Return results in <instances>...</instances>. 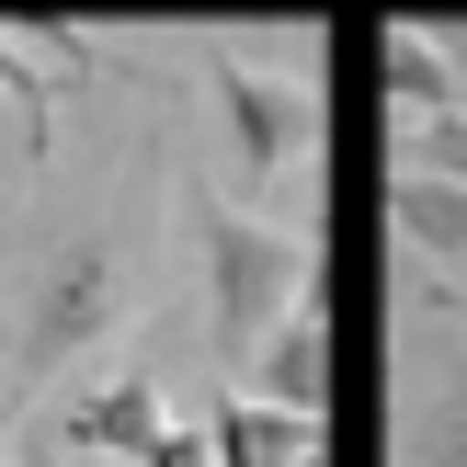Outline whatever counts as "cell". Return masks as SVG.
Listing matches in <instances>:
<instances>
[{"label":"cell","mask_w":467,"mask_h":467,"mask_svg":"<svg viewBox=\"0 0 467 467\" xmlns=\"http://www.w3.org/2000/svg\"><path fill=\"white\" fill-rule=\"evenodd\" d=\"M182 228H194V263H205V331H217V365L240 377V365L308 308V240L240 217V205L205 194V182L182 194Z\"/></svg>","instance_id":"cell-1"},{"label":"cell","mask_w":467,"mask_h":467,"mask_svg":"<svg viewBox=\"0 0 467 467\" xmlns=\"http://www.w3.org/2000/svg\"><path fill=\"white\" fill-rule=\"evenodd\" d=\"M114 331H126V263H114V240H46L23 263V308H12V388L35 400L46 377L103 354Z\"/></svg>","instance_id":"cell-2"},{"label":"cell","mask_w":467,"mask_h":467,"mask_svg":"<svg viewBox=\"0 0 467 467\" xmlns=\"http://www.w3.org/2000/svg\"><path fill=\"white\" fill-rule=\"evenodd\" d=\"M205 91H217V126H228V149H240V171L251 182H274V171H296L308 160V137H319V114H308V91L296 80H274V68H251V57H205Z\"/></svg>","instance_id":"cell-3"},{"label":"cell","mask_w":467,"mask_h":467,"mask_svg":"<svg viewBox=\"0 0 467 467\" xmlns=\"http://www.w3.org/2000/svg\"><path fill=\"white\" fill-rule=\"evenodd\" d=\"M240 388H251V400H274V410H296V422H319V410H331V308L308 296V308H296L285 331L240 365Z\"/></svg>","instance_id":"cell-4"},{"label":"cell","mask_w":467,"mask_h":467,"mask_svg":"<svg viewBox=\"0 0 467 467\" xmlns=\"http://www.w3.org/2000/svg\"><path fill=\"white\" fill-rule=\"evenodd\" d=\"M160 422H171V410H160V377H103L91 400L57 410V445H68V456H114V467H137V456L160 445Z\"/></svg>","instance_id":"cell-5"},{"label":"cell","mask_w":467,"mask_h":467,"mask_svg":"<svg viewBox=\"0 0 467 467\" xmlns=\"http://www.w3.org/2000/svg\"><path fill=\"white\" fill-rule=\"evenodd\" d=\"M388 240L410 263H433L456 285L467 274V182H433V171H388Z\"/></svg>","instance_id":"cell-6"},{"label":"cell","mask_w":467,"mask_h":467,"mask_svg":"<svg viewBox=\"0 0 467 467\" xmlns=\"http://www.w3.org/2000/svg\"><path fill=\"white\" fill-rule=\"evenodd\" d=\"M205 445H217V467H319V422H296V410L228 388V400L205 410Z\"/></svg>","instance_id":"cell-7"},{"label":"cell","mask_w":467,"mask_h":467,"mask_svg":"<svg viewBox=\"0 0 467 467\" xmlns=\"http://www.w3.org/2000/svg\"><path fill=\"white\" fill-rule=\"evenodd\" d=\"M377 68H388V103H400V126H433V114H456V68H445V35L400 23V35L377 46Z\"/></svg>","instance_id":"cell-8"},{"label":"cell","mask_w":467,"mask_h":467,"mask_svg":"<svg viewBox=\"0 0 467 467\" xmlns=\"http://www.w3.org/2000/svg\"><path fill=\"white\" fill-rule=\"evenodd\" d=\"M400 467H467V365L400 400Z\"/></svg>","instance_id":"cell-9"},{"label":"cell","mask_w":467,"mask_h":467,"mask_svg":"<svg viewBox=\"0 0 467 467\" xmlns=\"http://www.w3.org/2000/svg\"><path fill=\"white\" fill-rule=\"evenodd\" d=\"M388 171H433V182H467V114H433V126H400Z\"/></svg>","instance_id":"cell-10"},{"label":"cell","mask_w":467,"mask_h":467,"mask_svg":"<svg viewBox=\"0 0 467 467\" xmlns=\"http://www.w3.org/2000/svg\"><path fill=\"white\" fill-rule=\"evenodd\" d=\"M0 35H12L23 57H57L68 80H80V68H91V35H80V23H68V12H0Z\"/></svg>","instance_id":"cell-11"},{"label":"cell","mask_w":467,"mask_h":467,"mask_svg":"<svg viewBox=\"0 0 467 467\" xmlns=\"http://www.w3.org/2000/svg\"><path fill=\"white\" fill-rule=\"evenodd\" d=\"M137 467H217V445H205V422H160V445Z\"/></svg>","instance_id":"cell-12"},{"label":"cell","mask_w":467,"mask_h":467,"mask_svg":"<svg viewBox=\"0 0 467 467\" xmlns=\"http://www.w3.org/2000/svg\"><path fill=\"white\" fill-rule=\"evenodd\" d=\"M445 68H456V114H467V23L445 35Z\"/></svg>","instance_id":"cell-13"},{"label":"cell","mask_w":467,"mask_h":467,"mask_svg":"<svg viewBox=\"0 0 467 467\" xmlns=\"http://www.w3.org/2000/svg\"><path fill=\"white\" fill-rule=\"evenodd\" d=\"M0 467H12V410H0Z\"/></svg>","instance_id":"cell-14"},{"label":"cell","mask_w":467,"mask_h":467,"mask_svg":"<svg viewBox=\"0 0 467 467\" xmlns=\"http://www.w3.org/2000/svg\"><path fill=\"white\" fill-rule=\"evenodd\" d=\"M456 319H467V274H456Z\"/></svg>","instance_id":"cell-15"}]
</instances>
